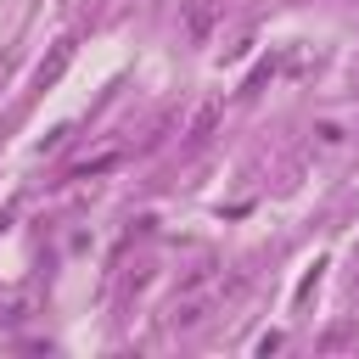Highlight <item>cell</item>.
I'll list each match as a JSON object with an SVG mask.
<instances>
[{
    "label": "cell",
    "mask_w": 359,
    "mask_h": 359,
    "mask_svg": "<svg viewBox=\"0 0 359 359\" xmlns=\"http://www.w3.org/2000/svg\"><path fill=\"white\" fill-rule=\"evenodd\" d=\"M73 45H79V39H56V45H50V56L34 67V84H39V90H50V84L67 73V62H73Z\"/></svg>",
    "instance_id": "cell-1"
},
{
    "label": "cell",
    "mask_w": 359,
    "mask_h": 359,
    "mask_svg": "<svg viewBox=\"0 0 359 359\" xmlns=\"http://www.w3.org/2000/svg\"><path fill=\"white\" fill-rule=\"evenodd\" d=\"M118 163H123L118 151H101V157H90V163H79L73 180H95V174H107V168H118Z\"/></svg>",
    "instance_id": "cell-2"
},
{
    "label": "cell",
    "mask_w": 359,
    "mask_h": 359,
    "mask_svg": "<svg viewBox=\"0 0 359 359\" xmlns=\"http://www.w3.org/2000/svg\"><path fill=\"white\" fill-rule=\"evenodd\" d=\"M213 123H219V101L196 112V123H191V146H196V140H208V129H213Z\"/></svg>",
    "instance_id": "cell-3"
},
{
    "label": "cell",
    "mask_w": 359,
    "mask_h": 359,
    "mask_svg": "<svg viewBox=\"0 0 359 359\" xmlns=\"http://www.w3.org/2000/svg\"><path fill=\"white\" fill-rule=\"evenodd\" d=\"M208 22H213V6H196V11H191V34L202 39V34H208Z\"/></svg>",
    "instance_id": "cell-4"
},
{
    "label": "cell",
    "mask_w": 359,
    "mask_h": 359,
    "mask_svg": "<svg viewBox=\"0 0 359 359\" xmlns=\"http://www.w3.org/2000/svg\"><path fill=\"white\" fill-rule=\"evenodd\" d=\"M353 258H359V247H353Z\"/></svg>",
    "instance_id": "cell-5"
}]
</instances>
